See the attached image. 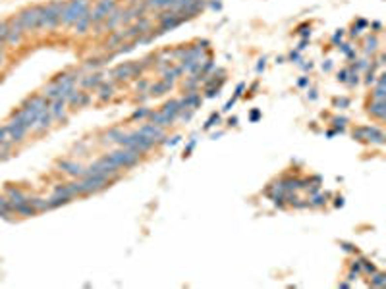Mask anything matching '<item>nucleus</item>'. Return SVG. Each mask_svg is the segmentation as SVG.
Returning a JSON list of instances; mask_svg holds the SVG:
<instances>
[{
    "instance_id": "1",
    "label": "nucleus",
    "mask_w": 386,
    "mask_h": 289,
    "mask_svg": "<svg viewBox=\"0 0 386 289\" xmlns=\"http://www.w3.org/2000/svg\"><path fill=\"white\" fill-rule=\"evenodd\" d=\"M89 8V2L87 0H72L66 8H64V12H62V21L64 23H75L85 12H89L87 10Z\"/></svg>"
},
{
    "instance_id": "2",
    "label": "nucleus",
    "mask_w": 386,
    "mask_h": 289,
    "mask_svg": "<svg viewBox=\"0 0 386 289\" xmlns=\"http://www.w3.org/2000/svg\"><path fill=\"white\" fill-rule=\"evenodd\" d=\"M109 158H110L118 168H122V166H131V164H135L137 158H139V153H135V151H131V149H128V151H116V153H112Z\"/></svg>"
},
{
    "instance_id": "3",
    "label": "nucleus",
    "mask_w": 386,
    "mask_h": 289,
    "mask_svg": "<svg viewBox=\"0 0 386 289\" xmlns=\"http://www.w3.org/2000/svg\"><path fill=\"white\" fill-rule=\"evenodd\" d=\"M112 10H114V2H112V0H101V2L95 6V10L91 12V21H93V23L103 21L105 17L110 16Z\"/></svg>"
},
{
    "instance_id": "4",
    "label": "nucleus",
    "mask_w": 386,
    "mask_h": 289,
    "mask_svg": "<svg viewBox=\"0 0 386 289\" xmlns=\"http://www.w3.org/2000/svg\"><path fill=\"white\" fill-rule=\"evenodd\" d=\"M139 133H141V135H145V137H149V139H153V141L163 137L161 127H159V125H155V123H147V125H143V127L139 129Z\"/></svg>"
},
{
    "instance_id": "5",
    "label": "nucleus",
    "mask_w": 386,
    "mask_h": 289,
    "mask_svg": "<svg viewBox=\"0 0 386 289\" xmlns=\"http://www.w3.org/2000/svg\"><path fill=\"white\" fill-rule=\"evenodd\" d=\"M89 23H91V12H85V14L75 21V29H77L79 33H83V31L89 27Z\"/></svg>"
},
{
    "instance_id": "6",
    "label": "nucleus",
    "mask_w": 386,
    "mask_h": 289,
    "mask_svg": "<svg viewBox=\"0 0 386 289\" xmlns=\"http://www.w3.org/2000/svg\"><path fill=\"white\" fill-rule=\"evenodd\" d=\"M168 87H170V85H168L166 81H163V83H159V85H155V87L151 89V95H163Z\"/></svg>"
},
{
    "instance_id": "7",
    "label": "nucleus",
    "mask_w": 386,
    "mask_h": 289,
    "mask_svg": "<svg viewBox=\"0 0 386 289\" xmlns=\"http://www.w3.org/2000/svg\"><path fill=\"white\" fill-rule=\"evenodd\" d=\"M371 112H373V114H377L379 118H383V116H385V110H383V101H379L377 104H373V106H371Z\"/></svg>"
},
{
    "instance_id": "8",
    "label": "nucleus",
    "mask_w": 386,
    "mask_h": 289,
    "mask_svg": "<svg viewBox=\"0 0 386 289\" xmlns=\"http://www.w3.org/2000/svg\"><path fill=\"white\" fill-rule=\"evenodd\" d=\"M107 97H112V87H103V91H101V99H107Z\"/></svg>"
}]
</instances>
